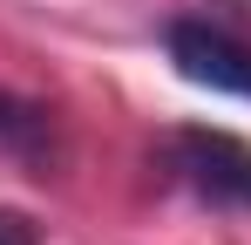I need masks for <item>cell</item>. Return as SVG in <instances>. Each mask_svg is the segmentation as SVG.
Instances as JSON below:
<instances>
[{"mask_svg": "<svg viewBox=\"0 0 251 245\" xmlns=\"http://www.w3.org/2000/svg\"><path fill=\"white\" fill-rule=\"evenodd\" d=\"M0 245H41V225L14 204H0Z\"/></svg>", "mask_w": 251, "mask_h": 245, "instance_id": "cell-4", "label": "cell"}, {"mask_svg": "<svg viewBox=\"0 0 251 245\" xmlns=\"http://www.w3.org/2000/svg\"><path fill=\"white\" fill-rule=\"evenodd\" d=\"M170 170L217 211H251V143L238 129H217V122H183L170 129Z\"/></svg>", "mask_w": 251, "mask_h": 245, "instance_id": "cell-1", "label": "cell"}, {"mask_svg": "<svg viewBox=\"0 0 251 245\" xmlns=\"http://www.w3.org/2000/svg\"><path fill=\"white\" fill-rule=\"evenodd\" d=\"M0 157H14L21 170L48 177L61 163V122H54V109L34 102V95L0 89Z\"/></svg>", "mask_w": 251, "mask_h": 245, "instance_id": "cell-3", "label": "cell"}, {"mask_svg": "<svg viewBox=\"0 0 251 245\" xmlns=\"http://www.w3.org/2000/svg\"><path fill=\"white\" fill-rule=\"evenodd\" d=\"M163 48H170V61H176L183 82L251 102V41H238L231 28L197 21V14H176V21L163 28Z\"/></svg>", "mask_w": 251, "mask_h": 245, "instance_id": "cell-2", "label": "cell"}]
</instances>
